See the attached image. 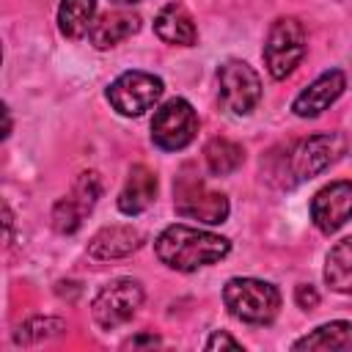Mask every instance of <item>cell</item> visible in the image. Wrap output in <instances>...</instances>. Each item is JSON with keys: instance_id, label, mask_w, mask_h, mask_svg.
<instances>
[{"instance_id": "obj_5", "label": "cell", "mask_w": 352, "mask_h": 352, "mask_svg": "<svg viewBox=\"0 0 352 352\" xmlns=\"http://www.w3.org/2000/svg\"><path fill=\"white\" fill-rule=\"evenodd\" d=\"M308 50V38H305V28L297 16H278L264 38V66L270 72L272 80H286L305 58Z\"/></svg>"}, {"instance_id": "obj_18", "label": "cell", "mask_w": 352, "mask_h": 352, "mask_svg": "<svg viewBox=\"0 0 352 352\" xmlns=\"http://www.w3.org/2000/svg\"><path fill=\"white\" fill-rule=\"evenodd\" d=\"M204 162L214 176H228L242 168L245 162V148L228 138H212L204 146Z\"/></svg>"}, {"instance_id": "obj_23", "label": "cell", "mask_w": 352, "mask_h": 352, "mask_svg": "<svg viewBox=\"0 0 352 352\" xmlns=\"http://www.w3.org/2000/svg\"><path fill=\"white\" fill-rule=\"evenodd\" d=\"M294 302L302 308V311H314L319 305V292L311 286V283H300L294 289Z\"/></svg>"}, {"instance_id": "obj_21", "label": "cell", "mask_w": 352, "mask_h": 352, "mask_svg": "<svg viewBox=\"0 0 352 352\" xmlns=\"http://www.w3.org/2000/svg\"><path fill=\"white\" fill-rule=\"evenodd\" d=\"M50 217H52V228H55L58 234H74V231L82 226L85 212L80 209V204H77L72 195H66V198L55 201Z\"/></svg>"}, {"instance_id": "obj_27", "label": "cell", "mask_w": 352, "mask_h": 352, "mask_svg": "<svg viewBox=\"0 0 352 352\" xmlns=\"http://www.w3.org/2000/svg\"><path fill=\"white\" fill-rule=\"evenodd\" d=\"M113 3H138V0H113Z\"/></svg>"}, {"instance_id": "obj_13", "label": "cell", "mask_w": 352, "mask_h": 352, "mask_svg": "<svg viewBox=\"0 0 352 352\" xmlns=\"http://www.w3.org/2000/svg\"><path fill=\"white\" fill-rule=\"evenodd\" d=\"M157 198V173L148 165H132L126 173V182L118 192V212L121 214H140L146 212Z\"/></svg>"}, {"instance_id": "obj_15", "label": "cell", "mask_w": 352, "mask_h": 352, "mask_svg": "<svg viewBox=\"0 0 352 352\" xmlns=\"http://www.w3.org/2000/svg\"><path fill=\"white\" fill-rule=\"evenodd\" d=\"M140 30V16L132 11H107L102 16L94 19L91 30H88V41L96 50H110L121 41H126L129 36H135Z\"/></svg>"}, {"instance_id": "obj_7", "label": "cell", "mask_w": 352, "mask_h": 352, "mask_svg": "<svg viewBox=\"0 0 352 352\" xmlns=\"http://www.w3.org/2000/svg\"><path fill=\"white\" fill-rule=\"evenodd\" d=\"M143 297H146V292H143L140 280L113 278L96 292V297L91 302V316L102 330H116L138 314V308L143 305Z\"/></svg>"}, {"instance_id": "obj_22", "label": "cell", "mask_w": 352, "mask_h": 352, "mask_svg": "<svg viewBox=\"0 0 352 352\" xmlns=\"http://www.w3.org/2000/svg\"><path fill=\"white\" fill-rule=\"evenodd\" d=\"M69 195H72V198L80 204V209L88 214V212L96 206L99 195H102V179H99V173H96V170H82V173L74 179Z\"/></svg>"}, {"instance_id": "obj_20", "label": "cell", "mask_w": 352, "mask_h": 352, "mask_svg": "<svg viewBox=\"0 0 352 352\" xmlns=\"http://www.w3.org/2000/svg\"><path fill=\"white\" fill-rule=\"evenodd\" d=\"M63 330H66V319H60V316H30L14 330V344L30 346L38 341H50V338L60 336Z\"/></svg>"}, {"instance_id": "obj_1", "label": "cell", "mask_w": 352, "mask_h": 352, "mask_svg": "<svg viewBox=\"0 0 352 352\" xmlns=\"http://www.w3.org/2000/svg\"><path fill=\"white\" fill-rule=\"evenodd\" d=\"M228 250H231V242L226 236L204 228H192L184 223H173L162 228L160 236L154 239L157 258L176 272H195L201 267L217 264L220 258L228 256Z\"/></svg>"}, {"instance_id": "obj_11", "label": "cell", "mask_w": 352, "mask_h": 352, "mask_svg": "<svg viewBox=\"0 0 352 352\" xmlns=\"http://www.w3.org/2000/svg\"><path fill=\"white\" fill-rule=\"evenodd\" d=\"M344 88H346V74L341 69H327L308 88L297 94V99L292 102V113L297 118H316L344 94Z\"/></svg>"}, {"instance_id": "obj_24", "label": "cell", "mask_w": 352, "mask_h": 352, "mask_svg": "<svg viewBox=\"0 0 352 352\" xmlns=\"http://www.w3.org/2000/svg\"><path fill=\"white\" fill-rule=\"evenodd\" d=\"M206 349H242V341H236L231 333H226V330H214L209 338H206V344H204Z\"/></svg>"}, {"instance_id": "obj_26", "label": "cell", "mask_w": 352, "mask_h": 352, "mask_svg": "<svg viewBox=\"0 0 352 352\" xmlns=\"http://www.w3.org/2000/svg\"><path fill=\"white\" fill-rule=\"evenodd\" d=\"M3 116H6V129H3V138H8V135H11V110H8V107H3Z\"/></svg>"}, {"instance_id": "obj_17", "label": "cell", "mask_w": 352, "mask_h": 352, "mask_svg": "<svg viewBox=\"0 0 352 352\" xmlns=\"http://www.w3.org/2000/svg\"><path fill=\"white\" fill-rule=\"evenodd\" d=\"M324 283L338 294H352V236H344L327 250Z\"/></svg>"}, {"instance_id": "obj_25", "label": "cell", "mask_w": 352, "mask_h": 352, "mask_svg": "<svg viewBox=\"0 0 352 352\" xmlns=\"http://www.w3.org/2000/svg\"><path fill=\"white\" fill-rule=\"evenodd\" d=\"M3 223H6V239H11V226H14V214H11L8 204H3Z\"/></svg>"}, {"instance_id": "obj_19", "label": "cell", "mask_w": 352, "mask_h": 352, "mask_svg": "<svg viewBox=\"0 0 352 352\" xmlns=\"http://www.w3.org/2000/svg\"><path fill=\"white\" fill-rule=\"evenodd\" d=\"M96 14V0H60L58 6V28L66 38H82Z\"/></svg>"}, {"instance_id": "obj_8", "label": "cell", "mask_w": 352, "mask_h": 352, "mask_svg": "<svg viewBox=\"0 0 352 352\" xmlns=\"http://www.w3.org/2000/svg\"><path fill=\"white\" fill-rule=\"evenodd\" d=\"M162 91H165L162 77H157L151 72L129 69V72H121L107 85V102L113 104V110L118 116L138 118V116H143L146 110H151L160 102Z\"/></svg>"}, {"instance_id": "obj_2", "label": "cell", "mask_w": 352, "mask_h": 352, "mask_svg": "<svg viewBox=\"0 0 352 352\" xmlns=\"http://www.w3.org/2000/svg\"><path fill=\"white\" fill-rule=\"evenodd\" d=\"M349 148L346 135L341 132H319V135H308L297 143H292L278 160V168H270V179L275 182V176H283L278 187H294L302 184L314 176H319L322 170H327L330 165H336Z\"/></svg>"}, {"instance_id": "obj_16", "label": "cell", "mask_w": 352, "mask_h": 352, "mask_svg": "<svg viewBox=\"0 0 352 352\" xmlns=\"http://www.w3.org/2000/svg\"><path fill=\"white\" fill-rule=\"evenodd\" d=\"M292 349H319V352H352V322L346 319H333L324 322L319 327H314L311 333H305L302 338H297L292 344Z\"/></svg>"}, {"instance_id": "obj_9", "label": "cell", "mask_w": 352, "mask_h": 352, "mask_svg": "<svg viewBox=\"0 0 352 352\" xmlns=\"http://www.w3.org/2000/svg\"><path fill=\"white\" fill-rule=\"evenodd\" d=\"M195 135H198V113L187 99L173 96L154 110L151 140L157 148L182 151L195 140Z\"/></svg>"}, {"instance_id": "obj_6", "label": "cell", "mask_w": 352, "mask_h": 352, "mask_svg": "<svg viewBox=\"0 0 352 352\" xmlns=\"http://www.w3.org/2000/svg\"><path fill=\"white\" fill-rule=\"evenodd\" d=\"M217 96L226 113L248 116L261 102V77L250 63L228 58L217 66Z\"/></svg>"}, {"instance_id": "obj_10", "label": "cell", "mask_w": 352, "mask_h": 352, "mask_svg": "<svg viewBox=\"0 0 352 352\" xmlns=\"http://www.w3.org/2000/svg\"><path fill=\"white\" fill-rule=\"evenodd\" d=\"M311 220L322 234H336L352 220V182H330L311 198Z\"/></svg>"}, {"instance_id": "obj_4", "label": "cell", "mask_w": 352, "mask_h": 352, "mask_svg": "<svg viewBox=\"0 0 352 352\" xmlns=\"http://www.w3.org/2000/svg\"><path fill=\"white\" fill-rule=\"evenodd\" d=\"M223 302L245 324H270L280 311V292L261 278H231L223 286Z\"/></svg>"}, {"instance_id": "obj_14", "label": "cell", "mask_w": 352, "mask_h": 352, "mask_svg": "<svg viewBox=\"0 0 352 352\" xmlns=\"http://www.w3.org/2000/svg\"><path fill=\"white\" fill-rule=\"evenodd\" d=\"M154 33L170 47H192L198 41V28L182 3H168L160 8L154 16Z\"/></svg>"}, {"instance_id": "obj_12", "label": "cell", "mask_w": 352, "mask_h": 352, "mask_svg": "<svg viewBox=\"0 0 352 352\" xmlns=\"http://www.w3.org/2000/svg\"><path fill=\"white\" fill-rule=\"evenodd\" d=\"M140 248H143V231L135 228V226L116 223V226L99 228L91 236L88 256H94L99 261H113V258H126V256H132Z\"/></svg>"}, {"instance_id": "obj_3", "label": "cell", "mask_w": 352, "mask_h": 352, "mask_svg": "<svg viewBox=\"0 0 352 352\" xmlns=\"http://www.w3.org/2000/svg\"><path fill=\"white\" fill-rule=\"evenodd\" d=\"M173 209L184 220H198L206 226H220L226 223L231 206L228 198L220 190H212L204 176L192 165H184L179 176L173 179Z\"/></svg>"}]
</instances>
